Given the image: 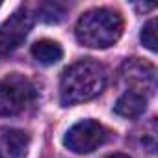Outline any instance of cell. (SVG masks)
<instances>
[{
    "label": "cell",
    "mask_w": 158,
    "mask_h": 158,
    "mask_svg": "<svg viewBox=\"0 0 158 158\" xmlns=\"http://www.w3.org/2000/svg\"><path fill=\"white\" fill-rule=\"evenodd\" d=\"M39 13L41 19L47 23H60L65 17V8L61 4H54V2H47L39 6Z\"/></svg>",
    "instance_id": "obj_10"
},
{
    "label": "cell",
    "mask_w": 158,
    "mask_h": 158,
    "mask_svg": "<svg viewBox=\"0 0 158 158\" xmlns=\"http://www.w3.org/2000/svg\"><path fill=\"white\" fill-rule=\"evenodd\" d=\"M34 26V15L28 8H19L0 24V58H6L15 52Z\"/></svg>",
    "instance_id": "obj_4"
},
{
    "label": "cell",
    "mask_w": 158,
    "mask_h": 158,
    "mask_svg": "<svg viewBox=\"0 0 158 158\" xmlns=\"http://www.w3.org/2000/svg\"><path fill=\"white\" fill-rule=\"evenodd\" d=\"M30 138L17 128H0V158H24Z\"/></svg>",
    "instance_id": "obj_7"
},
{
    "label": "cell",
    "mask_w": 158,
    "mask_h": 158,
    "mask_svg": "<svg viewBox=\"0 0 158 158\" xmlns=\"http://www.w3.org/2000/svg\"><path fill=\"white\" fill-rule=\"evenodd\" d=\"M35 99V88L26 76L11 73L0 80V115H17Z\"/></svg>",
    "instance_id": "obj_3"
},
{
    "label": "cell",
    "mask_w": 158,
    "mask_h": 158,
    "mask_svg": "<svg viewBox=\"0 0 158 158\" xmlns=\"http://www.w3.org/2000/svg\"><path fill=\"white\" fill-rule=\"evenodd\" d=\"M106 136H108L106 134V128L99 121L84 119L80 123L73 125L67 130V134L63 138V143L73 152L86 154V152H91L97 147H101L106 141Z\"/></svg>",
    "instance_id": "obj_5"
},
{
    "label": "cell",
    "mask_w": 158,
    "mask_h": 158,
    "mask_svg": "<svg viewBox=\"0 0 158 158\" xmlns=\"http://www.w3.org/2000/svg\"><path fill=\"white\" fill-rule=\"evenodd\" d=\"M139 37H141V43H143L149 50L154 52V50L158 48V47H156V45H158V43H156V19H151V21L141 28V35H139Z\"/></svg>",
    "instance_id": "obj_11"
},
{
    "label": "cell",
    "mask_w": 158,
    "mask_h": 158,
    "mask_svg": "<svg viewBox=\"0 0 158 158\" xmlns=\"http://www.w3.org/2000/svg\"><path fill=\"white\" fill-rule=\"evenodd\" d=\"M123 34V19L108 8L86 11L76 23V39L89 48L112 47Z\"/></svg>",
    "instance_id": "obj_2"
},
{
    "label": "cell",
    "mask_w": 158,
    "mask_h": 158,
    "mask_svg": "<svg viewBox=\"0 0 158 158\" xmlns=\"http://www.w3.org/2000/svg\"><path fill=\"white\" fill-rule=\"evenodd\" d=\"M123 80L130 86V89L141 91L143 95H151L156 86V69L154 65L141 61L138 58L128 60L121 69Z\"/></svg>",
    "instance_id": "obj_6"
},
{
    "label": "cell",
    "mask_w": 158,
    "mask_h": 158,
    "mask_svg": "<svg viewBox=\"0 0 158 158\" xmlns=\"http://www.w3.org/2000/svg\"><path fill=\"white\" fill-rule=\"evenodd\" d=\"M147 108V95L136 89H127L115 102L114 112L125 119H134L139 117Z\"/></svg>",
    "instance_id": "obj_8"
},
{
    "label": "cell",
    "mask_w": 158,
    "mask_h": 158,
    "mask_svg": "<svg viewBox=\"0 0 158 158\" xmlns=\"http://www.w3.org/2000/svg\"><path fill=\"white\" fill-rule=\"evenodd\" d=\"M108 73L95 60H82L67 67L60 78V101L63 106L95 99L106 86Z\"/></svg>",
    "instance_id": "obj_1"
},
{
    "label": "cell",
    "mask_w": 158,
    "mask_h": 158,
    "mask_svg": "<svg viewBox=\"0 0 158 158\" xmlns=\"http://www.w3.org/2000/svg\"><path fill=\"white\" fill-rule=\"evenodd\" d=\"M106 158H130V156L128 154H123V152H114V154H110Z\"/></svg>",
    "instance_id": "obj_12"
},
{
    "label": "cell",
    "mask_w": 158,
    "mask_h": 158,
    "mask_svg": "<svg viewBox=\"0 0 158 158\" xmlns=\"http://www.w3.org/2000/svg\"><path fill=\"white\" fill-rule=\"evenodd\" d=\"M32 56L43 65H54L61 60L63 50H61L60 43H56L52 39H41L32 45Z\"/></svg>",
    "instance_id": "obj_9"
}]
</instances>
